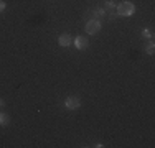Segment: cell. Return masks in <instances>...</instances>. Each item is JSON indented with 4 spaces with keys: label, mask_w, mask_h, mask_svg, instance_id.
<instances>
[{
    "label": "cell",
    "mask_w": 155,
    "mask_h": 148,
    "mask_svg": "<svg viewBox=\"0 0 155 148\" xmlns=\"http://www.w3.org/2000/svg\"><path fill=\"white\" fill-rule=\"evenodd\" d=\"M116 12L119 17H132V15L135 13V5L132 2L124 0V2H120L119 5L116 7Z\"/></svg>",
    "instance_id": "1"
},
{
    "label": "cell",
    "mask_w": 155,
    "mask_h": 148,
    "mask_svg": "<svg viewBox=\"0 0 155 148\" xmlns=\"http://www.w3.org/2000/svg\"><path fill=\"white\" fill-rule=\"evenodd\" d=\"M102 28L101 21L99 20H94V18H91V20L86 21V33L87 35H96V33H99V30Z\"/></svg>",
    "instance_id": "2"
},
{
    "label": "cell",
    "mask_w": 155,
    "mask_h": 148,
    "mask_svg": "<svg viewBox=\"0 0 155 148\" xmlns=\"http://www.w3.org/2000/svg\"><path fill=\"white\" fill-rule=\"evenodd\" d=\"M64 107L69 110H76L81 107V99L78 95H69V97L64 99Z\"/></svg>",
    "instance_id": "3"
},
{
    "label": "cell",
    "mask_w": 155,
    "mask_h": 148,
    "mask_svg": "<svg viewBox=\"0 0 155 148\" xmlns=\"http://www.w3.org/2000/svg\"><path fill=\"white\" fill-rule=\"evenodd\" d=\"M116 2L114 0H106V7H104V10H106V17H109V20H114V18L117 17V12H116Z\"/></svg>",
    "instance_id": "4"
},
{
    "label": "cell",
    "mask_w": 155,
    "mask_h": 148,
    "mask_svg": "<svg viewBox=\"0 0 155 148\" xmlns=\"http://www.w3.org/2000/svg\"><path fill=\"white\" fill-rule=\"evenodd\" d=\"M73 43H74L76 50H79V51L87 50V46H89V40L86 36H76V38H73Z\"/></svg>",
    "instance_id": "5"
},
{
    "label": "cell",
    "mask_w": 155,
    "mask_h": 148,
    "mask_svg": "<svg viewBox=\"0 0 155 148\" xmlns=\"http://www.w3.org/2000/svg\"><path fill=\"white\" fill-rule=\"evenodd\" d=\"M71 43H73V38H71V35H68V33H63V35H60V38H58V44L63 46V48H68Z\"/></svg>",
    "instance_id": "6"
},
{
    "label": "cell",
    "mask_w": 155,
    "mask_h": 148,
    "mask_svg": "<svg viewBox=\"0 0 155 148\" xmlns=\"http://www.w3.org/2000/svg\"><path fill=\"white\" fill-rule=\"evenodd\" d=\"M10 124V117H8V114H3V112H0V125H8Z\"/></svg>",
    "instance_id": "7"
},
{
    "label": "cell",
    "mask_w": 155,
    "mask_h": 148,
    "mask_svg": "<svg viewBox=\"0 0 155 148\" xmlns=\"http://www.w3.org/2000/svg\"><path fill=\"white\" fill-rule=\"evenodd\" d=\"M142 36L143 38H149V40H153V31L152 30H142Z\"/></svg>",
    "instance_id": "8"
},
{
    "label": "cell",
    "mask_w": 155,
    "mask_h": 148,
    "mask_svg": "<svg viewBox=\"0 0 155 148\" xmlns=\"http://www.w3.org/2000/svg\"><path fill=\"white\" fill-rule=\"evenodd\" d=\"M153 51H155V44H153V41H150V43L145 46V53H147V54H153Z\"/></svg>",
    "instance_id": "9"
},
{
    "label": "cell",
    "mask_w": 155,
    "mask_h": 148,
    "mask_svg": "<svg viewBox=\"0 0 155 148\" xmlns=\"http://www.w3.org/2000/svg\"><path fill=\"white\" fill-rule=\"evenodd\" d=\"M5 8H7V3L3 2V0H0V13H2V12H3V10H5Z\"/></svg>",
    "instance_id": "10"
},
{
    "label": "cell",
    "mask_w": 155,
    "mask_h": 148,
    "mask_svg": "<svg viewBox=\"0 0 155 148\" xmlns=\"http://www.w3.org/2000/svg\"><path fill=\"white\" fill-rule=\"evenodd\" d=\"M3 105H5V102H3V99H0V109H2Z\"/></svg>",
    "instance_id": "11"
}]
</instances>
